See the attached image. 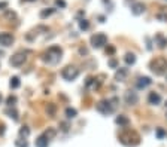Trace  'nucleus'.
<instances>
[{"instance_id": "nucleus-1", "label": "nucleus", "mask_w": 167, "mask_h": 147, "mask_svg": "<svg viewBox=\"0 0 167 147\" xmlns=\"http://www.w3.org/2000/svg\"><path fill=\"white\" fill-rule=\"evenodd\" d=\"M61 54H63L61 48H58V46H51V48L45 52L43 61L48 62V64H57V62L61 60Z\"/></svg>"}, {"instance_id": "nucleus-2", "label": "nucleus", "mask_w": 167, "mask_h": 147, "mask_svg": "<svg viewBox=\"0 0 167 147\" xmlns=\"http://www.w3.org/2000/svg\"><path fill=\"white\" fill-rule=\"evenodd\" d=\"M149 67H151L152 73H155L157 76H161V75H164V73L167 71V60L163 58V57H158V58L151 61Z\"/></svg>"}, {"instance_id": "nucleus-3", "label": "nucleus", "mask_w": 167, "mask_h": 147, "mask_svg": "<svg viewBox=\"0 0 167 147\" xmlns=\"http://www.w3.org/2000/svg\"><path fill=\"white\" fill-rule=\"evenodd\" d=\"M61 76H63V79L72 82V80H75V79L79 76V70H78L76 67H73V65H67L66 68H63Z\"/></svg>"}, {"instance_id": "nucleus-4", "label": "nucleus", "mask_w": 167, "mask_h": 147, "mask_svg": "<svg viewBox=\"0 0 167 147\" xmlns=\"http://www.w3.org/2000/svg\"><path fill=\"white\" fill-rule=\"evenodd\" d=\"M115 100H103L97 104V110L103 114H110L115 110V104H112Z\"/></svg>"}, {"instance_id": "nucleus-5", "label": "nucleus", "mask_w": 167, "mask_h": 147, "mask_svg": "<svg viewBox=\"0 0 167 147\" xmlns=\"http://www.w3.org/2000/svg\"><path fill=\"white\" fill-rule=\"evenodd\" d=\"M131 138H133V140H140L139 135H137L134 131H125V132H123L121 135H119V141H121L124 146H136V144L131 141Z\"/></svg>"}, {"instance_id": "nucleus-6", "label": "nucleus", "mask_w": 167, "mask_h": 147, "mask_svg": "<svg viewBox=\"0 0 167 147\" xmlns=\"http://www.w3.org/2000/svg\"><path fill=\"white\" fill-rule=\"evenodd\" d=\"M108 43V36L105 33H95L92 37H91V45L94 48H102Z\"/></svg>"}, {"instance_id": "nucleus-7", "label": "nucleus", "mask_w": 167, "mask_h": 147, "mask_svg": "<svg viewBox=\"0 0 167 147\" xmlns=\"http://www.w3.org/2000/svg\"><path fill=\"white\" fill-rule=\"evenodd\" d=\"M26 60H27V54H26V52H16V54L11 58V65L19 67V65H22L24 62H26Z\"/></svg>"}, {"instance_id": "nucleus-8", "label": "nucleus", "mask_w": 167, "mask_h": 147, "mask_svg": "<svg viewBox=\"0 0 167 147\" xmlns=\"http://www.w3.org/2000/svg\"><path fill=\"white\" fill-rule=\"evenodd\" d=\"M14 43V36L11 33H0V45L2 46H11Z\"/></svg>"}, {"instance_id": "nucleus-9", "label": "nucleus", "mask_w": 167, "mask_h": 147, "mask_svg": "<svg viewBox=\"0 0 167 147\" xmlns=\"http://www.w3.org/2000/svg\"><path fill=\"white\" fill-rule=\"evenodd\" d=\"M125 103L127 104H130V106H134L137 101H139V98H137V94L134 92V91H127L125 92Z\"/></svg>"}, {"instance_id": "nucleus-10", "label": "nucleus", "mask_w": 167, "mask_h": 147, "mask_svg": "<svg viewBox=\"0 0 167 147\" xmlns=\"http://www.w3.org/2000/svg\"><path fill=\"white\" fill-rule=\"evenodd\" d=\"M152 83V80L149 79V77H146V76H143V77H139V80H137V88L139 89H145V88H148L149 85Z\"/></svg>"}, {"instance_id": "nucleus-11", "label": "nucleus", "mask_w": 167, "mask_h": 147, "mask_svg": "<svg viewBox=\"0 0 167 147\" xmlns=\"http://www.w3.org/2000/svg\"><path fill=\"white\" fill-rule=\"evenodd\" d=\"M143 12H145V5H143V3L137 2V3H134L131 6V13L133 15H142Z\"/></svg>"}, {"instance_id": "nucleus-12", "label": "nucleus", "mask_w": 167, "mask_h": 147, "mask_svg": "<svg viewBox=\"0 0 167 147\" xmlns=\"http://www.w3.org/2000/svg\"><path fill=\"white\" fill-rule=\"evenodd\" d=\"M148 101H149V104L157 106V104L161 103V97H160V94H157V92H149V95H148Z\"/></svg>"}, {"instance_id": "nucleus-13", "label": "nucleus", "mask_w": 167, "mask_h": 147, "mask_svg": "<svg viewBox=\"0 0 167 147\" xmlns=\"http://www.w3.org/2000/svg\"><path fill=\"white\" fill-rule=\"evenodd\" d=\"M127 68H119L118 71H116V75H115V79L118 80V82H123L125 77H127Z\"/></svg>"}, {"instance_id": "nucleus-14", "label": "nucleus", "mask_w": 167, "mask_h": 147, "mask_svg": "<svg viewBox=\"0 0 167 147\" xmlns=\"http://www.w3.org/2000/svg\"><path fill=\"white\" fill-rule=\"evenodd\" d=\"M155 43H157L160 48H166V46H167V39H166L163 34H157V36H155Z\"/></svg>"}, {"instance_id": "nucleus-15", "label": "nucleus", "mask_w": 167, "mask_h": 147, "mask_svg": "<svg viewBox=\"0 0 167 147\" xmlns=\"http://www.w3.org/2000/svg\"><path fill=\"white\" fill-rule=\"evenodd\" d=\"M48 146H49V140H46L43 135L37 137V140H36V147H48Z\"/></svg>"}, {"instance_id": "nucleus-16", "label": "nucleus", "mask_w": 167, "mask_h": 147, "mask_svg": "<svg viewBox=\"0 0 167 147\" xmlns=\"http://www.w3.org/2000/svg\"><path fill=\"white\" fill-rule=\"evenodd\" d=\"M42 135H43L46 140H52V138L57 135V131H55V129H52V128H48V129H46Z\"/></svg>"}, {"instance_id": "nucleus-17", "label": "nucleus", "mask_w": 167, "mask_h": 147, "mask_svg": "<svg viewBox=\"0 0 167 147\" xmlns=\"http://www.w3.org/2000/svg\"><path fill=\"white\" fill-rule=\"evenodd\" d=\"M116 124H118L119 126H127V125L130 124V120H128V117H125V116H118V117H116Z\"/></svg>"}, {"instance_id": "nucleus-18", "label": "nucleus", "mask_w": 167, "mask_h": 147, "mask_svg": "<svg viewBox=\"0 0 167 147\" xmlns=\"http://www.w3.org/2000/svg\"><path fill=\"white\" fill-rule=\"evenodd\" d=\"M66 116H67V119H75L78 116V111L75 109H72V107H67L66 109Z\"/></svg>"}, {"instance_id": "nucleus-19", "label": "nucleus", "mask_w": 167, "mask_h": 147, "mask_svg": "<svg viewBox=\"0 0 167 147\" xmlns=\"http://www.w3.org/2000/svg\"><path fill=\"white\" fill-rule=\"evenodd\" d=\"M124 60H125V62H127L128 65H133V64L136 62V57H134V54H127Z\"/></svg>"}, {"instance_id": "nucleus-20", "label": "nucleus", "mask_w": 167, "mask_h": 147, "mask_svg": "<svg viewBox=\"0 0 167 147\" xmlns=\"http://www.w3.org/2000/svg\"><path fill=\"white\" fill-rule=\"evenodd\" d=\"M6 104H8L9 107H15V104H16V97L9 95V97H8V100H6Z\"/></svg>"}, {"instance_id": "nucleus-21", "label": "nucleus", "mask_w": 167, "mask_h": 147, "mask_svg": "<svg viewBox=\"0 0 167 147\" xmlns=\"http://www.w3.org/2000/svg\"><path fill=\"white\" fill-rule=\"evenodd\" d=\"M15 146H16V147H29V143L26 141V138H24V140L19 138V140L15 141Z\"/></svg>"}, {"instance_id": "nucleus-22", "label": "nucleus", "mask_w": 167, "mask_h": 147, "mask_svg": "<svg viewBox=\"0 0 167 147\" xmlns=\"http://www.w3.org/2000/svg\"><path fill=\"white\" fill-rule=\"evenodd\" d=\"M19 135H21V137H24V138L29 137V135H30V129H29L27 126H22V128L19 129Z\"/></svg>"}, {"instance_id": "nucleus-23", "label": "nucleus", "mask_w": 167, "mask_h": 147, "mask_svg": "<svg viewBox=\"0 0 167 147\" xmlns=\"http://www.w3.org/2000/svg\"><path fill=\"white\" fill-rule=\"evenodd\" d=\"M18 86H19V79L15 76V77L11 79V88H12V89H16Z\"/></svg>"}, {"instance_id": "nucleus-24", "label": "nucleus", "mask_w": 167, "mask_h": 147, "mask_svg": "<svg viewBox=\"0 0 167 147\" xmlns=\"http://www.w3.org/2000/svg\"><path fill=\"white\" fill-rule=\"evenodd\" d=\"M79 27H81V30H88L90 22H88L87 19H81V21H79Z\"/></svg>"}, {"instance_id": "nucleus-25", "label": "nucleus", "mask_w": 167, "mask_h": 147, "mask_svg": "<svg viewBox=\"0 0 167 147\" xmlns=\"http://www.w3.org/2000/svg\"><path fill=\"white\" fill-rule=\"evenodd\" d=\"M51 13H54V9H49V11H42V12H40V18H46V16H49Z\"/></svg>"}, {"instance_id": "nucleus-26", "label": "nucleus", "mask_w": 167, "mask_h": 147, "mask_svg": "<svg viewBox=\"0 0 167 147\" xmlns=\"http://www.w3.org/2000/svg\"><path fill=\"white\" fill-rule=\"evenodd\" d=\"M6 113H8L11 117H14V120H18V113H16L15 110H8Z\"/></svg>"}, {"instance_id": "nucleus-27", "label": "nucleus", "mask_w": 167, "mask_h": 147, "mask_svg": "<svg viewBox=\"0 0 167 147\" xmlns=\"http://www.w3.org/2000/svg\"><path fill=\"white\" fill-rule=\"evenodd\" d=\"M155 134H157V137H158V138H164V135H166V131H164V129H161V128H158Z\"/></svg>"}, {"instance_id": "nucleus-28", "label": "nucleus", "mask_w": 167, "mask_h": 147, "mask_svg": "<svg viewBox=\"0 0 167 147\" xmlns=\"http://www.w3.org/2000/svg\"><path fill=\"white\" fill-rule=\"evenodd\" d=\"M157 18H158V19H164V21H167V13H158Z\"/></svg>"}, {"instance_id": "nucleus-29", "label": "nucleus", "mask_w": 167, "mask_h": 147, "mask_svg": "<svg viewBox=\"0 0 167 147\" xmlns=\"http://www.w3.org/2000/svg\"><path fill=\"white\" fill-rule=\"evenodd\" d=\"M106 52H108V54H110V55H112V54H113V52H115V48H113V46H108V49H106Z\"/></svg>"}, {"instance_id": "nucleus-30", "label": "nucleus", "mask_w": 167, "mask_h": 147, "mask_svg": "<svg viewBox=\"0 0 167 147\" xmlns=\"http://www.w3.org/2000/svg\"><path fill=\"white\" fill-rule=\"evenodd\" d=\"M55 3H57L58 6H61V8H64V6H66V3H64V0H55Z\"/></svg>"}, {"instance_id": "nucleus-31", "label": "nucleus", "mask_w": 167, "mask_h": 147, "mask_svg": "<svg viewBox=\"0 0 167 147\" xmlns=\"http://www.w3.org/2000/svg\"><path fill=\"white\" fill-rule=\"evenodd\" d=\"M109 65H110L112 68H115V67H116V60H110V61H109Z\"/></svg>"}, {"instance_id": "nucleus-32", "label": "nucleus", "mask_w": 167, "mask_h": 147, "mask_svg": "<svg viewBox=\"0 0 167 147\" xmlns=\"http://www.w3.org/2000/svg\"><path fill=\"white\" fill-rule=\"evenodd\" d=\"M54 111H55V107H54V106H49V113L54 114Z\"/></svg>"}, {"instance_id": "nucleus-33", "label": "nucleus", "mask_w": 167, "mask_h": 147, "mask_svg": "<svg viewBox=\"0 0 167 147\" xmlns=\"http://www.w3.org/2000/svg\"><path fill=\"white\" fill-rule=\"evenodd\" d=\"M6 6H8L6 2H2V3H0V8H6Z\"/></svg>"}, {"instance_id": "nucleus-34", "label": "nucleus", "mask_w": 167, "mask_h": 147, "mask_svg": "<svg viewBox=\"0 0 167 147\" xmlns=\"http://www.w3.org/2000/svg\"><path fill=\"white\" fill-rule=\"evenodd\" d=\"M0 103H2V95H0Z\"/></svg>"}, {"instance_id": "nucleus-35", "label": "nucleus", "mask_w": 167, "mask_h": 147, "mask_svg": "<svg viewBox=\"0 0 167 147\" xmlns=\"http://www.w3.org/2000/svg\"><path fill=\"white\" fill-rule=\"evenodd\" d=\"M27 2H33V0H27Z\"/></svg>"}, {"instance_id": "nucleus-36", "label": "nucleus", "mask_w": 167, "mask_h": 147, "mask_svg": "<svg viewBox=\"0 0 167 147\" xmlns=\"http://www.w3.org/2000/svg\"><path fill=\"white\" fill-rule=\"evenodd\" d=\"M166 106H167V104H166Z\"/></svg>"}]
</instances>
